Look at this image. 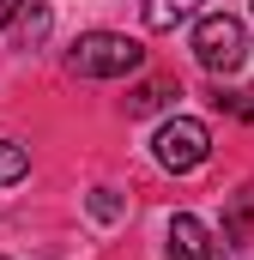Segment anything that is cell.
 Listing matches in <instances>:
<instances>
[{"label": "cell", "instance_id": "1", "mask_svg": "<svg viewBox=\"0 0 254 260\" xmlns=\"http://www.w3.org/2000/svg\"><path fill=\"white\" fill-rule=\"evenodd\" d=\"M67 67H73L79 79H127V73L145 67V49H139L133 37H121V30H85V37L73 43Z\"/></svg>", "mask_w": 254, "mask_h": 260}, {"label": "cell", "instance_id": "2", "mask_svg": "<svg viewBox=\"0 0 254 260\" xmlns=\"http://www.w3.org/2000/svg\"><path fill=\"white\" fill-rule=\"evenodd\" d=\"M194 61L206 67V73H236V67L248 61V30H242V18H230V12H206L200 24H194Z\"/></svg>", "mask_w": 254, "mask_h": 260}, {"label": "cell", "instance_id": "3", "mask_svg": "<svg viewBox=\"0 0 254 260\" xmlns=\"http://www.w3.org/2000/svg\"><path fill=\"white\" fill-rule=\"evenodd\" d=\"M151 151H157L164 170L188 176V170H200V164L212 157V133H206V121H194V115H170V121L157 127V139H151Z\"/></svg>", "mask_w": 254, "mask_h": 260}, {"label": "cell", "instance_id": "4", "mask_svg": "<svg viewBox=\"0 0 254 260\" xmlns=\"http://www.w3.org/2000/svg\"><path fill=\"white\" fill-rule=\"evenodd\" d=\"M170 260H224V242L200 224V218H170Z\"/></svg>", "mask_w": 254, "mask_h": 260}, {"label": "cell", "instance_id": "5", "mask_svg": "<svg viewBox=\"0 0 254 260\" xmlns=\"http://www.w3.org/2000/svg\"><path fill=\"white\" fill-rule=\"evenodd\" d=\"M170 97H182V85H176V79H145V85H133V91H127V115H157Z\"/></svg>", "mask_w": 254, "mask_h": 260}, {"label": "cell", "instance_id": "6", "mask_svg": "<svg viewBox=\"0 0 254 260\" xmlns=\"http://www.w3.org/2000/svg\"><path fill=\"white\" fill-rule=\"evenodd\" d=\"M194 6H200V0H145L139 12H145V30H176Z\"/></svg>", "mask_w": 254, "mask_h": 260}, {"label": "cell", "instance_id": "7", "mask_svg": "<svg viewBox=\"0 0 254 260\" xmlns=\"http://www.w3.org/2000/svg\"><path fill=\"white\" fill-rule=\"evenodd\" d=\"M24 170H30V151H24V145H12V139H0V188H6V182H18Z\"/></svg>", "mask_w": 254, "mask_h": 260}, {"label": "cell", "instance_id": "8", "mask_svg": "<svg viewBox=\"0 0 254 260\" xmlns=\"http://www.w3.org/2000/svg\"><path fill=\"white\" fill-rule=\"evenodd\" d=\"M212 103H218L224 115H242V121H254V91H218Z\"/></svg>", "mask_w": 254, "mask_h": 260}, {"label": "cell", "instance_id": "9", "mask_svg": "<svg viewBox=\"0 0 254 260\" xmlns=\"http://www.w3.org/2000/svg\"><path fill=\"white\" fill-rule=\"evenodd\" d=\"M115 212H121V200L109 194V188H97V194H91V218H103V224H109Z\"/></svg>", "mask_w": 254, "mask_h": 260}, {"label": "cell", "instance_id": "10", "mask_svg": "<svg viewBox=\"0 0 254 260\" xmlns=\"http://www.w3.org/2000/svg\"><path fill=\"white\" fill-rule=\"evenodd\" d=\"M24 6H30V0H0V30H6V24H12V18L24 12Z\"/></svg>", "mask_w": 254, "mask_h": 260}]
</instances>
